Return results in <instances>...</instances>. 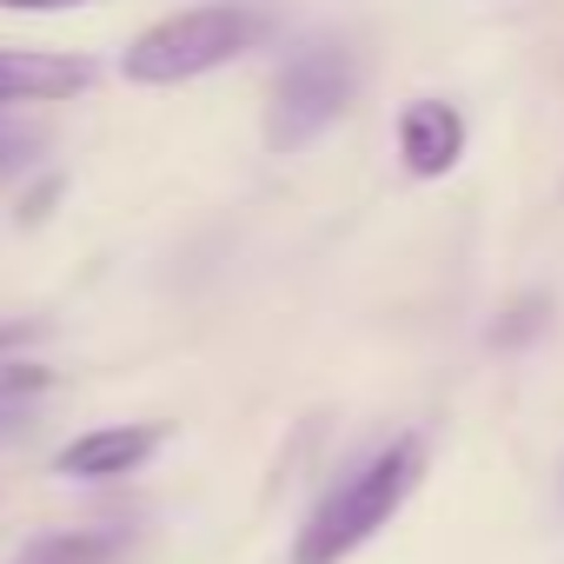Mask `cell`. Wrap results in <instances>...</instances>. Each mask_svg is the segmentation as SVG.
<instances>
[{
    "label": "cell",
    "instance_id": "cell-1",
    "mask_svg": "<svg viewBox=\"0 0 564 564\" xmlns=\"http://www.w3.org/2000/svg\"><path fill=\"white\" fill-rule=\"evenodd\" d=\"M425 478V445L405 432L386 452H372L359 471H346L306 518V531L293 538V564H346L372 531L392 524V511L412 498V485Z\"/></svg>",
    "mask_w": 564,
    "mask_h": 564
},
{
    "label": "cell",
    "instance_id": "cell-2",
    "mask_svg": "<svg viewBox=\"0 0 564 564\" xmlns=\"http://www.w3.org/2000/svg\"><path fill=\"white\" fill-rule=\"evenodd\" d=\"M259 41H265V14L239 8V0H213V8H186V14H166L160 28H147L120 54V74L140 87H173V80L226 67L232 54H246Z\"/></svg>",
    "mask_w": 564,
    "mask_h": 564
},
{
    "label": "cell",
    "instance_id": "cell-3",
    "mask_svg": "<svg viewBox=\"0 0 564 564\" xmlns=\"http://www.w3.org/2000/svg\"><path fill=\"white\" fill-rule=\"evenodd\" d=\"M352 87H359V67H352V54L339 41H319V47L293 54L272 80V100H265V147L272 153L313 147L352 107Z\"/></svg>",
    "mask_w": 564,
    "mask_h": 564
},
{
    "label": "cell",
    "instance_id": "cell-4",
    "mask_svg": "<svg viewBox=\"0 0 564 564\" xmlns=\"http://www.w3.org/2000/svg\"><path fill=\"white\" fill-rule=\"evenodd\" d=\"M160 438H166V425H100V432L67 438L54 452V471L61 478H127L160 452Z\"/></svg>",
    "mask_w": 564,
    "mask_h": 564
},
{
    "label": "cell",
    "instance_id": "cell-5",
    "mask_svg": "<svg viewBox=\"0 0 564 564\" xmlns=\"http://www.w3.org/2000/svg\"><path fill=\"white\" fill-rule=\"evenodd\" d=\"M399 160L412 180H445L465 160V120L445 100H412L399 113Z\"/></svg>",
    "mask_w": 564,
    "mask_h": 564
},
{
    "label": "cell",
    "instance_id": "cell-6",
    "mask_svg": "<svg viewBox=\"0 0 564 564\" xmlns=\"http://www.w3.org/2000/svg\"><path fill=\"white\" fill-rule=\"evenodd\" d=\"M94 87V67L74 54H34V47H0V107L14 100H74Z\"/></svg>",
    "mask_w": 564,
    "mask_h": 564
},
{
    "label": "cell",
    "instance_id": "cell-7",
    "mask_svg": "<svg viewBox=\"0 0 564 564\" xmlns=\"http://www.w3.org/2000/svg\"><path fill=\"white\" fill-rule=\"evenodd\" d=\"M127 531H41L14 551V564H113Z\"/></svg>",
    "mask_w": 564,
    "mask_h": 564
},
{
    "label": "cell",
    "instance_id": "cell-8",
    "mask_svg": "<svg viewBox=\"0 0 564 564\" xmlns=\"http://www.w3.org/2000/svg\"><path fill=\"white\" fill-rule=\"evenodd\" d=\"M47 386H54V372H47V366H0V438L21 425V405H28V399H41Z\"/></svg>",
    "mask_w": 564,
    "mask_h": 564
},
{
    "label": "cell",
    "instance_id": "cell-9",
    "mask_svg": "<svg viewBox=\"0 0 564 564\" xmlns=\"http://www.w3.org/2000/svg\"><path fill=\"white\" fill-rule=\"evenodd\" d=\"M544 313H551V300H544V293H531V300H511V306H505V319L491 326V346H518V339L544 333Z\"/></svg>",
    "mask_w": 564,
    "mask_h": 564
},
{
    "label": "cell",
    "instance_id": "cell-10",
    "mask_svg": "<svg viewBox=\"0 0 564 564\" xmlns=\"http://www.w3.org/2000/svg\"><path fill=\"white\" fill-rule=\"evenodd\" d=\"M47 147V133L41 127H21V120H0V173H21V166H34V153Z\"/></svg>",
    "mask_w": 564,
    "mask_h": 564
},
{
    "label": "cell",
    "instance_id": "cell-11",
    "mask_svg": "<svg viewBox=\"0 0 564 564\" xmlns=\"http://www.w3.org/2000/svg\"><path fill=\"white\" fill-rule=\"evenodd\" d=\"M54 199H61V180H41V186L21 199V219H47V206H54Z\"/></svg>",
    "mask_w": 564,
    "mask_h": 564
},
{
    "label": "cell",
    "instance_id": "cell-12",
    "mask_svg": "<svg viewBox=\"0 0 564 564\" xmlns=\"http://www.w3.org/2000/svg\"><path fill=\"white\" fill-rule=\"evenodd\" d=\"M14 14H67V8H94V0H0Z\"/></svg>",
    "mask_w": 564,
    "mask_h": 564
},
{
    "label": "cell",
    "instance_id": "cell-13",
    "mask_svg": "<svg viewBox=\"0 0 564 564\" xmlns=\"http://www.w3.org/2000/svg\"><path fill=\"white\" fill-rule=\"evenodd\" d=\"M41 333V319H0V352H14V346H28Z\"/></svg>",
    "mask_w": 564,
    "mask_h": 564
}]
</instances>
